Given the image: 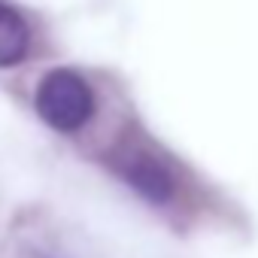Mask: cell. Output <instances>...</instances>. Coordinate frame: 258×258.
I'll list each match as a JSON object with an SVG mask.
<instances>
[{
	"label": "cell",
	"instance_id": "3957f363",
	"mask_svg": "<svg viewBox=\"0 0 258 258\" xmlns=\"http://www.w3.org/2000/svg\"><path fill=\"white\" fill-rule=\"evenodd\" d=\"M28 46H31V31L25 19L13 7L0 4V67L22 64L28 55Z\"/></svg>",
	"mask_w": 258,
	"mask_h": 258
},
{
	"label": "cell",
	"instance_id": "7a4b0ae2",
	"mask_svg": "<svg viewBox=\"0 0 258 258\" xmlns=\"http://www.w3.org/2000/svg\"><path fill=\"white\" fill-rule=\"evenodd\" d=\"M124 179L131 182L143 198H149L155 204H164L173 195V176H170V170L158 158H152V155H134L131 161L124 164Z\"/></svg>",
	"mask_w": 258,
	"mask_h": 258
},
{
	"label": "cell",
	"instance_id": "6da1fadb",
	"mask_svg": "<svg viewBox=\"0 0 258 258\" xmlns=\"http://www.w3.org/2000/svg\"><path fill=\"white\" fill-rule=\"evenodd\" d=\"M94 97L88 82L73 70H52L37 88V112L55 131H79L91 118Z\"/></svg>",
	"mask_w": 258,
	"mask_h": 258
}]
</instances>
